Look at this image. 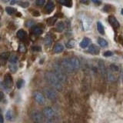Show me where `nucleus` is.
<instances>
[{
    "instance_id": "obj_32",
    "label": "nucleus",
    "mask_w": 123,
    "mask_h": 123,
    "mask_svg": "<svg viewBox=\"0 0 123 123\" xmlns=\"http://www.w3.org/2000/svg\"><path fill=\"white\" fill-rule=\"evenodd\" d=\"M32 49L33 50V51L40 52L41 51V47H39V46H33V47H32Z\"/></svg>"
},
{
    "instance_id": "obj_15",
    "label": "nucleus",
    "mask_w": 123,
    "mask_h": 123,
    "mask_svg": "<svg viewBox=\"0 0 123 123\" xmlns=\"http://www.w3.org/2000/svg\"><path fill=\"white\" fill-rule=\"evenodd\" d=\"M65 29V23L63 22H59L56 24V31L59 32H62Z\"/></svg>"
},
{
    "instance_id": "obj_34",
    "label": "nucleus",
    "mask_w": 123,
    "mask_h": 123,
    "mask_svg": "<svg viewBox=\"0 0 123 123\" xmlns=\"http://www.w3.org/2000/svg\"><path fill=\"white\" fill-rule=\"evenodd\" d=\"M32 15L33 16H36V17H38V16H39L40 15V13H39V12L38 11H34L33 12H32Z\"/></svg>"
},
{
    "instance_id": "obj_27",
    "label": "nucleus",
    "mask_w": 123,
    "mask_h": 123,
    "mask_svg": "<svg viewBox=\"0 0 123 123\" xmlns=\"http://www.w3.org/2000/svg\"><path fill=\"white\" fill-rule=\"evenodd\" d=\"M24 84H25L24 80H23V79H18L17 81V82H16V86H17L18 88H22V86H24Z\"/></svg>"
},
{
    "instance_id": "obj_38",
    "label": "nucleus",
    "mask_w": 123,
    "mask_h": 123,
    "mask_svg": "<svg viewBox=\"0 0 123 123\" xmlns=\"http://www.w3.org/2000/svg\"><path fill=\"white\" fill-rule=\"evenodd\" d=\"M3 122H4V118L2 117V115H0V123H2Z\"/></svg>"
},
{
    "instance_id": "obj_14",
    "label": "nucleus",
    "mask_w": 123,
    "mask_h": 123,
    "mask_svg": "<svg viewBox=\"0 0 123 123\" xmlns=\"http://www.w3.org/2000/svg\"><path fill=\"white\" fill-rule=\"evenodd\" d=\"M58 2H59L61 5L65 6L68 7V8L72 6V0H58Z\"/></svg>"
},
{
    "instance_id": "obj_20",
    "label": "nucleus",
    "mask_w": 123,
    "mask_h": 123,
    "mask_svg": "<svg viewBox=\"0 0 123 123\" xmlns=\"http://www.w3.org/2000/svg\"><path fill=\"white\" fill-rule=\"evenodd\" d=\"M6 118L7 119V120L9 121H11L12 120L13 118V113H12V111L11 109H9L6 113Z\"/></svg>"
},
{
    "instance_id": "obj_25",
    "label": "nucleus",
    "mask_w": 123,
    "mask_h": 123,
    "mask_svg": "<svg viewBox=\"0 0 123 123\" xmlns=\"http://www.w3.org/2000/svg\"><path fill=\"white\" fill-rule=\"evenodd\" d=\"M6 12L8 15H12L15 13V9L12 7H6Z\"/></svg>"
},
{
    "instance_id": "obj_7",
    "label": "nucleus",
    "mask_w": 123,
    "mask_h": 123,
    "mask_svg": "<svg viewBox=\"0 0 123 123\" xmlns=\"http://www.w3.org/2000/svg\"><path fill=\"white\" fill-rule=\"evenodd\" d=\"M9 55H10V52H2V54H0V65H5L8 61V59L9 58Z\"/></svg>"
},
{
    "instance_id": "obj_18",
    "label": "nucleus",
    "mask_w": 123,
    "mask_h": 123,
    "mask_svg": "<svg viewBox=\"0 0 123 123\" xmlns=\"http://www.w3.org/2000/svg\"><path fill=\"white\" fill-rule=\"evenodd\" d=\"M32 32L35 35H36V36H39V35L42 34L43 32V30L41 28V27H38V26H36V27H34L32 29Z\"/></svg>"
},
{
    "instance_id": "obj_10",
    "label": "nucleus",
    "mask_w": 123,
    "mask_h": 123,
    "mask_svg": "<svg viewBox=\"0 0 123 123\" xmlns=\"http://www.w3.org/2000/svg\"><path fill=\"white\" fill-rule=\"evenodd\" d=\"M55 9V4L52 1H49L45 6V11L46 13H51Z\"/></svg>"
},
{
    "instance_id": "obj_33",
    "label": "nucleus",
    "mask_w": 123,
    "mask_h": 123,
    "mask_svg": "<svg viewBox=\"0 0 123 123\" xmlns=\"http://www.w3.org/2000/svg\"><path fill=\"white\" fill-rule=\"evenodd\" d=\"M25 46L23 45H21L20 46H19V48H18V51L19 52H25Z\"/></svg>"
},
{
    "instance_id": "obj_41",
    "label": "nucleus",
    "mask_w": 123,
    "mask_h": 123,
    "mask_svg": "<svg viewBox=\"0 0 123 123\" xmlns=\"http://www.w3.org/2000/svg\"><path fill=\"white\" fill-rule=\"evenodd\" d=\"M122 81H123V68H122Z\"/></svg>"
},
{
    "instance_id": "obj_30",
    "label": "nucleus",
    "mask_w": 123,
    "mask_h": 123,
    "mask_svg": "<svg viewBox=\"0 0 123 123\" xmlns=\"http://www.w3.org/2000/svg\"><path fill=\"white\" fill-rule=\"evenodd\" d=\"M45 2V0H36V3L37 6H43Z\"/></svg>"
},
{
    "instance_id": "obj_8",
    "label": "nucleus",
    "mask_w": 123,
    "mask_h": 123,
    "mask_svg": "<svg viewBox=\"0 0 123 123\" xmlns=\"http://www.w3.org/2000/svg\"><path fill=\"white\" fill-rule=\"evenodd\" d=\"M44 115L46 118H52L55 115V111L52 109L51 107H46L44 109Z\"/></svg>"
},
{
    "instance_id": "obj_31",
    "label": "nucleus",
    "mask_w": 123,
    "mask_h": 123,
    "mask_svg": "<svg viewBox=\"0 0 123 123\" xmlns=\"http://www.w3.org/2000/svg\"><path fill=\"white\" fill-rule=\"evenodd\" d=\"M104 55H105V57H110L112 55V52H111V51H106L105 53H104Z\"/></svg>"
},
{
    "instance_id": "obj_35",
    "label": "nucleus",
    "mask_w": 123,
    "mask_h": 123,
    "mask_svg": "<svg viewBox=\"0 0 123 123\" xmlns=\"http://www.w3.org/2000/svg\"><path fill=\"white\" fill-rule=\"evenodd\" d=\"M4 98H5V95H4L2 92H0V102H2Z\"/></svg>"
},
{
    "instance_id": "obj_21",
    "label": "nucleus",
    "mask_w": 123,
    "mask_h": 123,
    "mask_svg": "<svg viewBox=\"0 0 123 123\" xmlns=\"http://www.w3.org/2000/svg\"><path fill=\"white\" fill-rule=\"evenodd\" d=\"M98 43L99 44L100 46H102V47H106V46L108 45V42L105 39L102 38H98Z\"/></svg>"
},
{
    "instance_id": "obj_11",
    "label": "nucleus",
    "mask_w": 123,
    "mask_h": 123,
    "mask_svg": "<svg viewBox=\"0 0 123 123\" xmlns=\"http://www.w3.org/2000/svg\"><path fill=\"white\" fill-rule=\"evenodd\" d=\"M88 52L91 54H93V55H98V54H99L100 49L96 45H91L88 48Z\"/></svg>"
},
{
    "instance_id": "obj_39",
    "label": "nucleus",
    "mask_w": 123,
    "mask_h": 123,
    "mask_svg": "<svg viewBox=\"0 0 123 123\" xmlns=\"http://www.w3.org/2000/svg\"><path fill=\"white\" fill-rule=\"evenodd\" d=\"M81 2L84 4H88V0H81Z\"/></svg>"
},
{
    "instance_id": "obj_5",
    "label": "nucleus",
    "mask_w": 123,
    "mask_h": 123,
    "mask_svg": "<svg viewBox=\"0 0 123 123\" xmlns=\"http://www.w3.org/2000/svg\"><path fill=\"white\" fill-rule=\"evenodd\" d=\"M32 118L36 122H43V115L39 111H35L32 114Z\"/></svg>"
},
{
    "instance_id": "obj_6",
    "label": "nucleus",
    "mask_w": 123,
    "mask_h": 123,
    "mask_svg": "<svg viewBox=\"0 0 123 123\" xmlns=\"http://www.w3.org/2000/svg\"><path fill=\"white\" fill-rule=\"evenodd\" d=\"M4 85L5 86H6L7 88H11L13 86V80L12 78L11 75L7 74L5 75V79H4Z\"/></svg>"
},
{
    "instance_id": "obj_44",
    "label": "nucleus",
    "mask_w": 123,
    "mask_h": 123,
    "mask_svg": "<svg viewBox=\"0 0 123 123\" xmlns=\"http://www.w3.org/2000/svg\"><path fill=\"white\" fill-rule=\"evenodd\" d=\"M0 87H1V85H0Z\"/></svg>"
},
{
    "instance_id": "obj_16",
    "label": "nucleus",
    "mask_w": 123,
    "mask_h": 123,
    "mask_svg": "<svg viewBox=\"0 0 123 123\" xmlns=\"http://www.w3.org/2000/svg\"><path fill=\"white\" fill-rule=\"evenodd\" d=\"M44 43L46 46L49 47L50 45H52V38L49 36V35H47L45 37V39H44Z\"/></svg>"
},
{
    "instance_id": "obj_37",
    "label": "nucleus",
    "mask_w": 123,
    "mask_h": 123,
    "mask_svg": "<svg viewBox=\"0 0 123 123\" xmlns=\"http://www.w3.org/2000/svg\"><path fill=\"white\" fill-rule=\"evenodd\" d=\"M118 39H119V42H120V43L123 45V38L122 36H119Z\"/></svg>"
},
{
    "instance_id": "obj_28",
    "label": "nucleus",
    "mask_w": 123,
    "mask_h": 123,
    "mask_svg": "<svg viewBox=\"0 0 123 123\" xmlns=\"http://www.w3.org/2000/svg\"><path fill=\"white\" fill-rule=\"evenodd\" d=\"M18 5L22 6V8H27L29 6V2H20L18 3Z\"/></svg>"
},
{
    "instance_id": "obj_45",
    "label": "nucleus",
    "mask_w": 123,
    "mask_h": 123,
    "mask_svg": "<svg viewBox=\"0 0 123 123\" xmlns=\"http://www.w3.org/2000/svg\"><path fill=\"white\" fill-rule=\"evenodd\" d=\"M0 110H1V108H0Z\"/></svg>"
},
{
    "instance_id": "obj_43",
    "label": "nucleus",
    "mask_w": 123,
    "mask_h": 123,
    "mask_svg": "<svg viewBox=\"0 0 123 123\" xmlns=\"http://www.w3.org/2000/svg\"><path fill=\"white\" fill-rule=\"evenodd\" d=\"M121 13L123 15V9H122V11H121Z\"/></svg>"
},
{
    "instance_id": "obj_24",
    "label": "nucleus",
    "mask_w": 123,
    "mask_h": 123,
    "mask_svg": "<svg viewBox=\"0 0 123 123\" xmlns=\"http://www.w3.org/2000/svg\"><path fill=\"white\" fill-rule=\"evenodd\" d=\"M9 70L12 72H15L17 71V65L16 64H14V63H9Z\"/></svg>"
},
{
    "instance_id": "obj_1",
    "label": "nucleus",
    "mask_w": 123,
    "mask_h": 123,
    "mask_svg": "<svg viewBox=\"0 0 123 123\" xmlns=\"http://www.w3.org/2000/svg\"><path fill=\"white\" fill-rule=\"evenodd\" d=\"M62 67L68 72H75L79 68L80 62L76 57H68L62 60Z\"/></svg>"
},
{
    "instance_id": "obj_4",
    "label": "nucleus",
    "mask_w": 123,
    "mask_h": 123,
    "mask_svg": "<svg viewBox=\"0 0 123 123\" xmlns=\"http://www.w3.org/2000/svg\"><path fill=\"white\" fill-rule=\"evenodd\" d=\"M33 98L35 100H36V102L39 104V105H43L45 102V96L42 95L41 92H35L33 93Z\"/></svg>"
},
{
    "instance_id": "obj_29",
    "label": "nucleus",
    "mask_w": 123,
    "mask_h": 123,
    "mask_svg": "<svg viewBox=\"0 0 123 123\" xmlns=\"http://www.w3.org/2000/svg\"><path fill=\"white\" fill-rule=\"evenodd\" d=\"M110 68H111V69L113 72H118V71H119L118 66V65H115V64H111L110 65Z\"/></svg>"
},
{
    "instance_id": "obj_9",
    "label": "nucleus",
    "mask_w": 123,
    "mask_h": 123,
    "mask_svg": "<svg viewBox=\"0 0 123 123\" xmlns=\"http://www.w3.org/2000/svg\"><path fill=\"white\" fill-rule=\"evenodd\" d=\"M109 22L113 28L117 29L119 27V23H118V20L115 16H113V15H110V16H109Z\"/></svg>"
},
{
    "instance_id": "obj_2",
    "label": "nucleus",
    "mask_w": 123,
    "mask_h": 123,
    "mask_svg": "<svg viewBox=\"0 0 123 123\" xmlns=\"http://www.w3.org/2000/svg\"><path fill=\"white\" fill-rule=\"evenodd\" d=\"M45 78L46 81L52 86L54 88H55L58 91H61L62 89V82L59 79V78L57 77V75L54 72H48L45 73Z\"/></svg>"
},
{
    "instance_id": "obj_22",
    "label": "nucleus",
    "mask_w": 123,
    "mask_h": 123,
    "mask_svg": "<svg viewBox=\"0 0 123 123\" xmlns=\"http://www.w3.org/2000/svg\"><path fill=\"white\" fill-rule=\"evenodd\" d=\"M57 21L56 17H52V18H49L47 19V25L49 26H52L53 25H55V23Z\"/></svg>"
},
{
    "instance_id": "obj_26",
    "label": "nucleus",
    "mask_w": 123,
    "mask_h": 123,
    "mask_svg": "<svg viewBox=\"0 0 123 123\" xmlns=\"http://www.w3.org/2000/svg\"><path fill=\"white\" fill-rule=\"evenodd\" d=\"M18 62V57L17 55H13L10 56L9 58V63H14V64H16Z\"/></svg>"
},
{
    "instance_id": "obj_23",
    "label": "nucleus",
    "mask_w": 123,
    "mask_h": 123,
    "mask_svg": "<svg viewBox=\"0 0 123 123\" xmlns=\"http://www.w3.org/2000/svg\"><path fill=\"white\" fill-rule=\"evenodd\" d=\"M76 45V42L74 39H71L69 40L67 43H66V47L68 49H72V48H74Z\"/></svg>"
},
{
    "instance_id": "obj_40",
    "label": "nucleus",
    "mask_w": 123,
    "mask_h": 123,
    "mask_svg": "<svg viewBox=\"0 0 123 123\" xmlns=\"http://www.w3.org/2000/svg\"><path fill=\"white\" fill-rule=\"evenodd\" d=\"M92 1L93 2H95V3H100L102 0H92Z\"/></svg>"
},
{
    "instance_id": "obj_13",
    "label": "nucleus",
    "mask_w": 123,
    "mask_h": 123,
    "mask_svg": "<svg viewBox=\"0 0 123 123\" xmlns=\"http://www.w3.org/2000/svg\"><path fill=\"white\" fill-rule=\"evenodd\" d=\"M91 43V40L90 38H84L82 40V42H80V47L82 48V49H85L86 48L87 46Z\"/></svg>"
},
{
    "instance_id": "obj_3",
    "label": "nucleus",
    "mask_w": 123,
    "mask_h": 123,
    "mask_svg": "<svg viewBox=\"0 0 123 123\" xmlns=\"http://www.w3.org/2000/svg\"><path fill=\"white\" fill-rule=\"evenodd\" d=\"M45 94L46 98L50 100L55 99L57 98V92L51 88H45Z\"/></svg>"
},
{
    "instance_id": "obj_42",
    "label": "nucleus",
    "mask_w": 123,
    "mask_h": 123,
    "mask_svg": "<svg viewBox=\"0 0 123 123\" xmlns=\"http://www.w3.org/2000/svg\"><path fill=\"white\" fill-rule=\"evenodd\" d=\"M10 1V0H4V2H9Z\"/></svg>"
},
{
    "instance_id": "obj_36",
    "label": "nucleus",
    "mask_w": 123,
    "mask_h": 123,
    "mask_svg": "<svg viewBox=\"0 0 123 123\" xmlns=\"http://www.w3.org/2000/svg\"><path fill=\"white\" fill-rule=\"evenodd\" d=\"M18 0H11V2H10V4L11 5H15V4H16L18 2Z\"/></svg>"
},
{
    "instance_id": "obj_17",
    "label": "nucleus",
    "mask_w": 123,
    "mask_h": 123,
    "mask_svg": "<svg viewBox=\"0 0 123 123\" xmlns=\"http://www.w3.org/2000/svg\"><path fill=\"white\" fill-rule=\"evenodd\" d=\"M26 36V33L23 29H19L17 32V37L19 38V39L23 40Z\"/></svg>"
},
{
    "instance_id": "obj_12",
    "label": "nucleus",
    "mask_w": 123,
    "mask_h": 123,
    "mask_svg": "<svg viewBox=\"0 0 123 123\" xmlns=\"http://www.w3.org/2000/svg\"><path fill=\"white\" fill-rule=\"evenodd\" d=\"M53 51L55 53H61L64 51V46L60 43L56 44L53 48Z\"/></svg>"
},
{
    "instance_id": "obj_19",
    "label": "nucleus",
    "mask_w": 123,
    "mask_h": 123,
    "mask_svg": "<svg viewBox=\"0 0 123 123\" xmlns=\"http://www.w3.org/2000/svg\"><path fill=\"white\" fill-rule=\"evenodd\" d=\"M97 29H98V32L101 35L105 34V29H104V26L102 24V22H98V23H97Z\"/></svg>"
}]
</instances>
